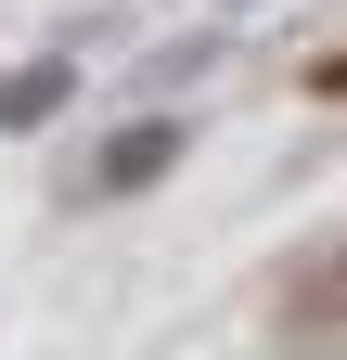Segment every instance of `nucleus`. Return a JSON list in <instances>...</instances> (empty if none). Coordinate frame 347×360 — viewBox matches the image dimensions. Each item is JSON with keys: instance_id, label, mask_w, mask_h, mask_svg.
Instances as JSON below:
<instances>
[{"instance_id": "nucleus-1", "label": "nucleus", "mask_w": 347, "mask_h": 360, "mask_svg": "<svg viewBox=\"0 0 347 360\" xmlns=\"http://www.w3.org/2000/svg\"><path fill=\"white\" fill-rule=\"evenodd\" d=\"M167 167H181V129L142 116V129H116V142L91 155V180H77V193H142V180H167Z\"/></svg>"}, {"instance_id": "nucleus-2", "label": "nucleus", "mask_w": 347, "mask_h": 360, "mask_svg": "<svg viewBox=\"0 0 347 360\" xmlns=\"http://www.w3.org/2000/svg\"><path fill=\"white\" fill-rule=\"evenodd\" d=\"M65 103V65H26L13 90H0V129H39V116H52Z\"/></svg>"}]
</instances>
